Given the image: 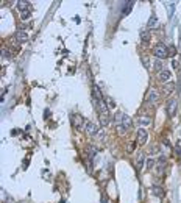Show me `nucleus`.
I'll return each mask as SVG.
<instances>
[{
	"instance_id": "f257e3e1",
	"label": "nucleus",
	"mask_w": 181,
	"mask_h": 203,
	"mask_svg": "<svg viewBox=\"0 0 181 203\" xmlns=\"http://www.w3.org/2000/svg\"><path fill=\"white\" fill-rule=\"evenodd\" d=\"M94 95L97 98V108H98V113H100V120H102V125H106L108 124V108H106V103L103 100L102 94L97 87H94Z\"/></svg>"
},
{
	"instance_id": "f03ea898",
	"label": "nucleus",
	"mask_w": 181,
	"mask_h": 203,
	"mask_svg": "<svg viewBox=\"0 0 181 203\" xmlns=\"http://www.w3.org/2000/svg\"><path fill=\"white\" fill-rule=\"evenodd\" d=\"M153 53H155V56L158 59H164L165 56H169V50L164 44H158L156 47L153 49Z\"/></svg>"
},
{
	"instance_id": "7ed1b4c3",
	"label": "nucleus",
	"mask_w": 181,
	"mask_h": 203,
	"mask_svg": "<svg viewBox=\"0 0 181 203\" xmlns=\"http://www.w3.org/2000/svg\"><path fill=\"white\" fill-rule=\"evenodd\" d=\"M84 130H86V133H87V135H91V136H97L100 133V128L94 124V122H91V120L84 122Z\"/></svg>"
},
{
	"instance_id": "20e7f679",
	"label": "nucleus",
	"mask_w": 181,
	"mask_h": 203,
	"mask_svg": "<svg viewBox=\"0 0 181 203\" xmlns=\"http://www.w3.org/2000/svg\"><path fill=\"white\" fill-rule=\"evenodd\" d=\"M176 106H178V102L175 100V98H172V100L167 102V106H165V111H167V116H175L176 113Z\"/></svg>"
},
{
	"instance_id": "39448f33",
	"label": "nucleus",
	"mask_w": 181,
	"mask_h": 203,
	"mask_svg": "<svg viewBox=\"0 0 181 203\" xmlns=\"http://www.w3.org/2000/svg\"><path fill=\"white\" fill-rule=\"evenodd\" d=\"M70 120H72V124H74V127L78 128V130H81V127H84V122H86V120H83V117L80 116V114L70 116Z\"/></svg>"
},
{
	"instance_id": "423d86ee",
	"label": "nucleus",
	"mask_w": 181,
	"mask_h": 203,
	"mask_svg": "<svg viewBox=\"0 0 181 203\" xmlns=\"http://www.w3.org/2000/svg\"><path fill=\"white\" fill-rule=\"evenodd\" d=\"M158 100H159V94H158V91L156 89H150L148 95H147V102L152 103V105H155Z\"/></svg>"
},
{
	"instance_id": "0eeeda50",
	"label": "nucleus",
	"mask_w": 181,
	"mask_h": 203,
	"mask_svg": "<svg viewBox=\"0 0 181 203\" xmlns=\"http://www.w3.org/2000/svg\"><path fill=\"white\" fill-rule=\"evenodd\" d=\"M148 139V135H147V130L145 128H139L137 130V142L139 144H145Z\"/></svg>"
},
{
	"instance_id": "6e6552de",
	"label": "nucleus",
	"mask_w": 181,
	"mask_h": 203,
	"mask_svg": "<svg viewBox=\"0 0 181 203\" xmlns=\"http://www.w3.org/2000/svg\"><path fill=\"white\" fill-rule=\"evenodd\" d=\"M170 78H172L170 70H161L159 74H158V80H159V81H163V83H167Z\"/></svg>"
},
{
	"instance_id": "1a4fd4ad",
	"label": "nucleus",
	"mask_w": 181,
	"mask_h": 203,
	"mask_svg": "<svg viewBox=\"0 0 181 203\" xmlns=\"http://www.w3.org/2000/svg\"><path fill=\"white\" fill-rule=\"evenodd\" d=\"M159 27V21H158V17L156 16H150L148 19V22H147V28L148 30H155Z\"/></svg>"
},
{
	"instance_id": "9d476101",
	"label": "nucleus",
	"mask_w": 181,
	"mask_h": 203,
	"mask_svg": "<svg viewBox=\"0 0 181 203\" xmlns=\"http://www.w3.org/2000/svg\"><path fill=\"white\" fill-rule=\"evenodd\" d=\"M16 39L19 41V42H27V41H28V36H27V33H25V31L19 30V31L16 33Z\"/></svg>"
},
{
	"instance_id": "9b49d317",
	"label": "nucleus",
	"mask_w": 181,
	"mask_h": 203,
	"mask_svg": "<svg viewBox=\"0 0 181 203\" xmlns=\"http://www.w3.org/2000/svg\"><path fill=\"white\" fill-rule=\"evenodd\" d=\"M17 8L20 10V11H25V10L31 8V3L27 2V0H20V2H17Z\"/></svg>"
},
{
	"instance_id": "f8f14e48",
	"label": "nucleus",
	"mask_w": 181,
	"mask_h": 203,
	"mask_svg": "<svg viewBox=\"0 0 181 203\" xmlns=\"http://www.w3.org/2000/svg\"><path fill=\"white\" fill-rule=\"evenodd\" d=\"M137 120H139L141 125H150V124H152V117H150V116H139Z\"/></svg>"
},
{
	"instance_id": "ddd939ff",
	"label": "nucleus",
	"mask_w": 181,
	"mask_h": 203,
	"mask_svg": "<svg viewBox=\"0 0 181 203\" xmlns=\"http://www.w3.org/2000/svg\"><path fill=\"white\" fill-rule=\"evenodd\" d=\"M173 91H175V83H167V85L164 86V94H165V95L172 94Z\"/></svg>"
},
{
	"instance_id": "4468645a",
	"label": "nucleus",
	"mask_w": 181,
	"mask_h": 203,
	"mask_svg": "<svg viewBox=\"0 0 181 203\" xmlns=\"http://www.w3.org/2000/svg\"><path fill=\"white\" fill-rule=\"evenodd\" d=\"M152 194H153V195H156V197H163V195H164L163 187H159V186H153V187H152Z\"/></svg>"
},
{
	"instance_id": "2eb2a0df",
	"label": "nucleus",
	"mask_w": 181,
	"mask_h": 203,
	"mask_svg": "<svg viewBox=\"0 0 181 203\" xmlns=\"http://www.w3.org/2000/svg\"><path fill=\"white\" fill-rule=\"evenodd\" d=\"M86 153H87V158L92 159V158L95 156V153H97V148H95V147H92V145H89V147L86 148Z\"/></svg>"
},
{
	"instance_id": "dca6fc26",
	"label": "nucleus",
	"mask_w": 181,
	"mask_h": 203,
	"mask_svg": "<svg viewBox=\"0 0 181 203\" xmlns=\"http://www.w3.org/2000/svg\"><path fill=\"white\" fill-rule=\"evenodd\" d=\"M131 124H133V120L130 119V116H126L125 114V117H124V122H122V125L125 127V130H128V128H131Z\"/></svg>"
},
{
	"instance_id": "f3484780",
	"label": "nucleus",
	"mask_w": 181,
	"mask_h": 203,
	"mask_svg": "<svg viewBox=\"0 0 181 203\" xmlns=\"http://www.w3.org/2000/svg\"><path fill=\"white\" fill-rule=\"evenodd\" d=\"M144 155H142V153H141V155H139V158H137V166H136V169H137V172H141L142 170V167H144L145 166V164H144Z\"/></svg>"
},
{
	"instance_id": "a211bd4d",
	"label": "nucleus",
	"mask_w": 181,
	"mask_h": 203,
	"mask_svg": "<svg viewBox=\"0 0 181 203\" xmlns=\"http://www.w3.org/2000/svg\"><path fill=\"white\" fill-rule=\"evenodd\" d=\"M153 66H155V69H156V70L158 72H161V70H164V69H163V66H164V64H163V59H155V63H153Z\"/></svg>"
},
{
	"instance_id": "6ab92c4d",
	"label": "nucleus",
	"mask_w": 181,
	"mask_h": 203,
	"mask_svg": "<svg viewBox=\"0 0 181 203\" xmlns=\"http://www.w3.org/2000/svg\"><path fill=\"white\" fill-rule=\"evenodd\" d=\"M30 16H31V8H28V10H25V11H20V17L24 19H28Z\"/></svg>"
},
{
	"instance_id": "aec40b11",
	"label": "nucleus",
	"mask_w": 181,
	"mask_h": 203,
	"mask_svg": "<svg viewBox=\"0 0 181 203\" xmlns=\"http://www.w3.org/2000/svg\"><path fill=\"white\" fill-rule=\"evenodd\" d=\"M153 164H155V161H153L152 158H148L147 161H145V167H147V170H148V169H152Z\"/></svg>"
},
{
	"instance_id": "412c9836",
	"label": "nucleus",
	"mask_w": 181,
	"mask_h": 203,
	"mask_svg": "<svg viewBox=\"0 0 181 203\" xmlns=\"http://www.w3.org/2000/svg\"><path fill=\"white\" fill-rule=\"evenodd\" d=\"M141 36H142V41H144V42H148V39H150V36H148V33H145V31H142V33H141Z\"/></svg>"
},
{
	"instance_id": "4be33fe9",
	"label": "nucleus",
	"mask_w": 181,
	"mask_h": 203,
	"mask_svg": "<svg viewBox=\"0 0 181 203\" xmlns=\"http://www.w3.org/2000/svg\"><path fill=\"white\" fill-rule=\"evenodd\" d=\"M141 59H142V63H144V67H148V64H150L148 58H145V56H141Z\"/></svg>"
},
{
	"instance_id": "5701e85b",
	"label": "nucleus",
	"mask_w": 181,
	"mask_h": 203,
	"mask_svg": "<svg viewBox=\"0 0 181 203\" xmlns=\"http://www.w3.org/2000/svg\"><path fill=\"white\" fill-rule=\"evenodd\" d=\"M134 147H136V144H134V142H130V144H128V152L131 153V152L134 150Z\"/></svg>"
},
{
	"instance_id": "b1692460",
	"label": "nucleus",
	"mask_w": 181,
	"mask_h": 203,
	"mask_svg": "<svg viewBox=\"0 0 181 203\" xmlns=\"http://www.w3.org/2000/svg\"><path fill=\"white\" fill-rule=\"evenodd\" d=\"M102 203H108V200H106V198H105V197H103V200H102Z\"/></svg>"
}]
</instances>
